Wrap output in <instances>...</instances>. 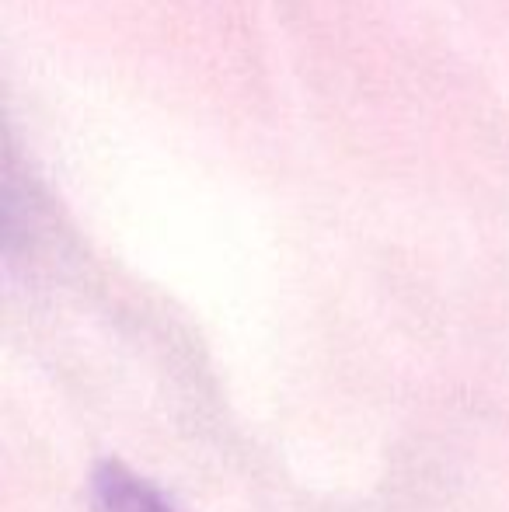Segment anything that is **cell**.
I'll use <instances>...</instances> for the list:
<instances>
[{
	"label": "cell",
	"mask_w": 509,
	"mask_h": 512,
	"mask_svg": "<svg viewBox=\"0 0 509 512\" xmlns=\"http://www.w3.org/2000/svg\"><path fill=\"white\" fill-rule=\"evenodd\" d=\"M95 506L98 512H171L147 481L119 464H102L95 471Z\"/></svg>",
	"instance_id": "cell-1"
}]
</instances>
